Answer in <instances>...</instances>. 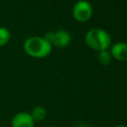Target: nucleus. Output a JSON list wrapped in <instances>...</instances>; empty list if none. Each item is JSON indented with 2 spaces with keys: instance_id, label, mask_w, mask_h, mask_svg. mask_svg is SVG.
<instances>
[{
  "instance_id": "nucleus-2",
  "label": "nucleus",
  "mask_w": 127,
  "mask_h": 127,
  "mask_svg": "<svg viewBox=\"0 0 127 127\" xmlns=\"http://www.w3.org/2000/svg\"><path fill=\"white\" fill-rule=\"evenodd\" d=\"M84 41L89 48L98 52L107 50L111 45L110 35L100 28H93L87 31L84 36Z\"/></svg>"
},
{
  "instance_id": "nucleus-4",
  "label": "nucleus",
  "mask_w": 127,
  "mask_h": 127,
  "mask_svg": "<svg viewBox=\"0 0 127 127\" xmlns=\"http://www.w3.org/2000/svg\"><path fill=\"white\" fill-rule=\"evenodd\" d=\"M72 16L78 22H85L92 16V6L86 0H78L72 8Z\"/></svg>"
},
{
  "instance_id": "nucleus-1",
  "label": "nucleus",
  "mask_w": 127,
  "mask_h": 127,
  "mask_svg": "<svg viewBox=\"0 0 127 127\" xmlns=\"http://www.w3.org/2000/svg\"><path fill=\"white\" fill-rule=\"evenodd\" d=\"M52 45L44 38L39 36H33L28 38L24 43L25 53L36 59H42L49 56L52 52Z\"/></svg>"
},
{
  "instance_id": "nucleus-10",
  "label": "nucleus",
  "mask_w": 127,
  "mask_h": 127,
  "mask_svg": "<svg viewBox=\"0 0 127 127\" xmlns=\"http://www.w3.org/2000/svg\"><path fill=\"white\" fill-rule=\"evenodd\" d=\"M115 127H127V126H125V125H117Z\"/></svg>"
},
{
  "instance_id": "nucleus-8",
  "label": "nucleus",
  "mask_w": 127,
  "mask_h": 127,
  "mask_svg": "<svg viewBox=\"0 0 127 127\" xmlns=\"http://www.w3.org/2000/svg\"><path fill=\"white\" fill-rule=\"evenodd\" d=\"M98 62L100 64L102 65H108L111 62V55L109 53L108 50H105V51H101L98 53Z\"/></svg>"
},
{
  "instance_id": "nucleus-11",
  "label": "nucleus",
  "mask_w": 127,
  "mask_h": 127,
  "mask_svg": "<svg viewBox=\"0 0 127 127\" xmlns=\"http://www.w3.org/2000/svg\"><path fill=\"white\" fill-rule=\"evenodd\" d=\"M77 127H86V126H84V125H78Z\"/></svg>"
},
{
  "instance_id": "nucleus-9",
  "label": "nucleus",
  "mask_w": 127,
  "mask_h": 127,
  "mask_svg": "<svg viewBox=\"0 0 127 127\" xmlns=\"http://www.w3.org/2000/svg\"><path fill=\"white\" fill-rule=\"evenodd\" d=\"M11 38L10 31L5 27H0V47L6 45Z\"/></svg>"
},
{
  "instance_id": "nucleus-12",
  "label": "nucleus",
  "mask_w": 127,
  "mask_h": 127,
  "mask_svg": "<svg viewBox=\"0 0 127 127\" xmlns=\"http://www.w3.org/2000/svg\"><path fill=\"white\" fill-rule=\"evenodd\" d=\"M49 127H50V126H49Z\"/></svg>"
},
{
  "instance_id": "nucleus-5",
  "label": "nucleus",
  "mask_w": 127,
  "mask_h": 127,
  "mask_svg": "<svg viewBox=\"0 0 127 127\" xmlns=\"http://www.w3.org/2000/svg\"><path fill=\"white\" fill-rule=\"evenodd\" d=\"M12 127H34L35 121L33 120L32 116L28 112H18L14 115L11 121Z\"/></svg>"
},
{
  "instance_id": "nucleus-6",
  "label": "nucleus",
  "mask_w": 127,
  "mask_h": 127,
  "mask_svg": "<svg viewBox=\"0 0 127 127\" xmlns=\"http://www.w3.org/2000/svg\"><path fill=\"white\" fill-rule=\"evenodd\" d=\"M112 58H114L117 61L125 62L127 61V43L119 42L114 44L109 51Z\"/></svg>"
},
{
  "instance_id": "nucleus-3",
  "label": "nucleus",
  "mask_w": 127,
  "mask_h": 127,
  "mask_svg": "<svg viewBox=\"0 0 127 127\" xmlns=\"http://www.w3.org/2000/svg\"><path fill=\"white\" fill-rule=\"evenodd\" d=\"M44 38L52 45L58 48H65L69 45L71 37L70 34L65 30H58L55 32H48Z\"/></svg>"
},
{
  "instance_id": "nucleus-7",
  "label": "nucleus",
  "mask_w": 127,
  "mask_h": 127,
  "mask_svg": "<svg viewBox=\"0 0 127 127\" xmlns=\"http://www.w3.org/2000/svg\"><path fill=\"white\" fill-rule=\"evenodd\" d=\"M30 114H31V116L35 122L36 121H42L47 117V110L43 106H36L32 109Z\"/></svg>"
}]
</instances>
